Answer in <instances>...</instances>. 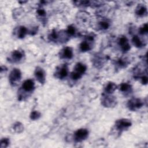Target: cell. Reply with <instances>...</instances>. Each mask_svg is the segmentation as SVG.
Here are the masks:
<instances>
[{"instance_id":"cell-8","label":"cell","mask_w":148,"mask_h":148,"mask_svg":"<svg viewBox=\"0 0 148 148\" xmlns=\"http://www.w3.org/2000/svg\"><path fill=\"white\" fill-rule=\"evenodd\" d=\"M26 92H31L34 88V83L31 79H27L24 82L21 87Z\"/></svg>"},{"instance_id":"cell-11","label":"cell","mask_w":148,"mask_h":148,"mask_svg":"<svg viewBox=\"0 0 148 148\" xmlns=\"http://www.w3.org/2000/svg\"><path fill=\"white\" fill-rule=\"evenodd\" d=\"M24 57L23 52L20 50H14L12 53V58L14 62H18L23 59Z\"/></svg>"},{"instance_id":"cell-2","label":"cell","mask_w":148,"mask_h":148,"mask_svg":"<svg viewBox=\"0 0 148 148\" xmlns=\"http://www.w3.org/2000/svg\"><path fill=\"white\" fill-rule=\"evenodd\" d=\"M88 135L87 130L82 128L77 130L75 132V139L77 142H81L87 138Z\"/></svg>"},{"instance_id":"cell-6","label":"cell","mask_w":148,"mask_h":148,"mask_svg":"<svg viewBox=\"0 0 148 148\" xmlns=\"http://www.w3.org/2000/svg\"><path fill=\"white\" fill-rule=\"evenodd\" d=\"M116 103V99L114 97L109 96V95H105L102 98V103L103 106L107 107H110L114 106Z\"/></svg>"},{"instance_id":"cell-3","label":"cell","mask_w":148,"mask_h":148,"mask_svg":"<svg viewBox=\"0 0 148 148\" xmlns=\"http://www.w3.org/2000/svg\"><path fill=\"white\" fill-rule=\"evenodd\" d=\"M143 102L138 98H134L130 100L128 102V107L130 110H135L143 106Z\"/></svg>"},{"instance_id":"cell-22","label":"cell","mask_w":148,"mask_h":148,"mask_svg":"<svg viewBox=\"0 0 148 148\" xmlns=\"http://www.w3.org/2000/svg\"><path fill=\"white\" fill-rule=\"evenodd\" d=\"M40 116V114L39 112H38V111H34L31 113L30 117L31 119L32 120H36L38 119Z\"/></svg>"},{"instance_id":"cell-27","label":"cell","mask_w":148,"mask_h":148,"mask_svg":"<svg viewBox=\"0 0 148 148\" xmlns=\"http://www.w3.org/2000/svg\"><path fill=\"white\" fill-rule=\"evenodd\" d=\"M141 80H142V83L144 84H146L147 83V76H143L141 78Z\"/></svg>"},{"instance_id":"cell-16","label":"cell","mask_w":148,"mask_h":148,"mask_svg":"<svg viewBox=\"0 0 148 148\" xmlns=\"http://www.w3.org/2000/svg\"><path fill=\"white\" fill-rule=\"evenodd\" d=\"M132 42L133 44L138 47H141L142 46H143V42L140 39V38L138 36H134L132 38Z\"/></svg>"},{"instance_id":"cell-4","label":"cell","mask_w":148,"mask_h":148,"mask_svg":"<svg viewBox=\"0 0 148 148\" xmlns=\"http://www.w3.org/2000/svg\"><path fill=\"white\" fill-rule=\"evenodd\" d=\"M131 125V123L130 120L127 119L119 120L116 122V127L119 130H125Z\"/></svg>"},{"instance_id":"cell-20","label":"cell","mask_w":148,"mask_h":148,"mask_svg":"<svg viewBox=\"0 0 148 148\" xmlns=\"http://www.w3.org/2000/svg\"><path fill=\"white\" fill-rule=\"evenodd\" d=\"M148 31V27H147V24L146 23L143 24L140 28H139V33L141 35H145L147 33Z\"/></svg>"},{"instance_id":"cell-15","label":"cell","mask_w":148,"mask_h":148,"mask_svg":"<svg viewBox=\"0 0 148 148\" xmlns=\"http://www.w3.org/2000/svg\"><path fill=\"white\" fill-rule=\"evenodd\" d=\"M27 33V29L25 27L21 26L19 27L17 31V36L20 38H23Z\"/></svg>"},{"instance_id":"cell-14","label":"cell","mask_w":148,"mask_h":148,"mask_svg":"<svg viewBox=\"0 0 148 148\" xmlns=\"http://www.w3.org/2000/svg\"><path fill=\"white\" fill-rule=\"evenodd\" d=\"M116 88H117V86L116 85L115 83L112 82H109L106 85V87H105V93L111 94L114 91Z\"/></svg>"},{"instance_id":"cell-24","label":"cell","mask_w":148,"mask_h":148,"mask_svg":"<svg viewBox=\"0 0 148 148\" xmlns=\"http://www.w3.org/2000/svg\"><path fill=\"white\" fill-rule=\"evenodd\" d=\"M81 77H82L81 75H80L79 73H78L75 71L72 72V73H71V77L73 80H77V79H80Z\"/></svg>"},{"instance_id":"cell-26","label":"cell","mask_w":148,"mask_h":148,"mask_svg":"<svg viewBox=\"0 0 148 148\" xmlns=\"http://www.w3.org/2000/svg\"><path fill=\"white\" fill-rule=\"evenodd\" d=\"M117 64L120 66H124L127 64V62H126V61L125 60L120 59V60H118Z\"/></svg>"},{"instance_id":"cell-12","label":"cell","mask_w":148,"mask_h":148,"mask_svg":"<svg viewBox=\"0 0 148 148\" xmlns=\"http://www.w3.org/2000/svg\"><path fill=\"white\" fill-rule=\"evenodd\" d=\"M86 69L87 68L85 65L80 62H79L77 63L75 66V72L82 75V74H83L86 71Z\"/></svg>"},{"instance_id":"cell-23","label":"cell","mask_w":148,"mask_h":148,"mask_svg":"<svg viewBox=\"0 0 148 148\" xmlns=\"http://www.w3.org/2000/svg\"><path fill=\"white\" fill-rule=\"evenodd\" d=\"M66 33L69 35H73L75 34V28L72 25H70L68 27V29L66 31Z\"/></svg>"},{"instance_id":"cell-9","label":"cell","mask_w":148,"mask_h":148,"mask_svg":"<svg viewBox=\"0 0 148 148\" xmlns=\"http://www.w3.org/2000/svg\"><path fill=\"white\" fill-rule=\"evenodd\" d=\"M60 56L61 57L63 58H72L73 57V50L72 48L70 47H65L61 50L60 53Z\"/></svg>"},{"instance_id":"cell-17","label":"cell","mask_w":148,"mask_h":148,"mask_svg":"<svg viewBox=\"0 0 148 148\" xmlns=\"http://www.w3.org/2000/svg\"><path fill=\"white\" fill-rule=\"evenodd\" d=\"M131 89V86L126 83H121L120 86V90L123 92H127L128 91H130V90Z\"/></svg>"},{"instance_id":"cell-5","label":"cell","mask_w":148,"mask_h":148,"mask_svg":"<svg viewBox=\"0 0 148 148\" xmlns=\"http://www.w3.org/2000/svg\"><path fill=\"white\" fill-rule=\"evenodd\" d=\"M35 76L41 84L45 82V73L43 69L40 67H37L35 71Z\"/></svg>"},{"instance_id":"cell-13","label":"cell","mask_w":148,"mask_h":148,"mask_svg":"<svg viewBox=\"0 0 148 148\" xmlns=\"http://www.w3.org/2000/svg\"><path fill=\"white\" fill-rule=\"evenodd\" d=\"M135 13L139 16H143L146 15L147 9L143 5H139L136 8Z\"/></svg>"},{"instance_id":"cell-18","label":"cell","mask_w":148,"mask_h":148,"mask_svg":"<svg viewBox=\"0 0 148 148\" xmlns=\"http://www.w3.org/2000/svg\"><path fill=\"white\" fill-rule=\"evenodd\" d=\"M98 24L99 27L101 29H106L109 27V23L106 21H101Z\"/></svg>"},{"instance_id":"cell-19","label":"cell","mask_w":148,"mask_h":148,"mask_svg":"<svg viewBox=\"0 0 148 148\" xmlns=\"http://www.w3.org/2000/svg\"><path fill=\"white\" fill-rule=\"evenodd\" d=\"M13 129L16 132H20L23 130V126L20 123H16L13 126Z\"/></svg>"},{"instance_id":"cell-21","label":"cell","mask_w":148,"mask_h":148,"mask_svg":"<svg viewBox=\"0 0 148 148\" xmlns=\"http://www.w3.org/2000/svg\"><path fill=\"white\" fill-rule=\"evenodd\" d=\"M9 143V140L8 138H3L2 139H1V147L3 148V147H6L8 146Z\"/></svg>"},{"instance_id":"cell-1","label":"cell","mask_w":148,"mask_h":148,"mask_svg":"<svg viewBox=\"0 0 148 148\" xmlns=\"http://www.w3.org/2000/svg\"><path fill=\"white\" fill-rule=\"evenodd\" d=\"M21 77V73L18 69H13L9 75V82L11 84L15 85L19 82Z\"/></svg>"},{"instance_id":"cell-10","label":"cell","mask_w":148,"mask_h":148,"mask_svg":"<svg viewBox=\"0 0 148 148\" xmlns=\"http://www.w3.org/2000/svg\"><path fill=\"white\" fill-rule=\"evenodd\" d=\"M68 71L67 66L66 65H64L60 66V68L58 69H57L56 75H57V76L59 78L63 79L68 75Z\"/></svg>"},{"instance_id":"cell-7","label":"cell","mask_w":148,"mask_h":148,"mask_svg":"<svg viewBox=\"0 0 148 148\" xmlns=\"http://www.w3.org/2000/svg\"><path fill=\"white\" fill-rule=\"evenodd\" d=\"M119 45L124 51H127L130 49V45L125 36H122L119 39Z\"/></svg>"},{"instance_id":"cell-25","label":"cell","mask_w":148,"mask_h":148,"mask_svg":"<svg viewBox=\"0 0 148 148\" xmlns=\"http://www.w3.org/2000/svg\"><path fill=\"white\" fill-rule=\"evenodd\" d=\"M38 14L40 16V17H44L46 15V12L44 9H38L37 11Z\"/></svg>"}]
</instances>
